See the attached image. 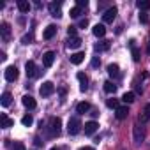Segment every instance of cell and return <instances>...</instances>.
<instances>
[{"mask_svg":"<svg viewBox=\"0 0 150 150\" xmlns=\"http://www.w3.org/2000/svg\"><path fill=\"white\" fill-rule=\"evenodd\" d=\"M81 122H80V118L78 117H72V118H69V124H67V132L69 134H78L80 131H81Z\"/></svg>","mask_w":150,"mask_h":150,"instance_id":"6da1fadb","label":"cell"},{"mask_svg":"<svg viewBox=\"0 0 150 150\" xmlns=\"http://www.w3.org/2000/svg\"><path fill=\"white\" fill-rule=\"evenodd\" d=\"M25 71H27V76H28V78H35V76H39V69H37L35 62H32V60H28V62L25 64Z\"/></svg>","mask_w":150,"mask_h":150,"instance_id":"7a4b0ae2","label":"cell"},{"mask_svg":"<svg viewBox=\"0 0 150 150\" xmlns=\"http://www.w3.org/2000/svg\"><path fill=\"white\" fill-rule=\"evenodd\" d=\"M18 69H16V65H9L7 69H6V72H4V76H6V80L7 81H16L18 80Z\"/></svg>","mask_w":150,"mask_h":150,"instance_id":"3957f363","label":"cell"},{"mask_svg":"<svg viewBox=\"0 0 150 150\" xmlns=\"http://www.w3.org/2000/svg\"><path fill=\"white\" fill-rule=\"evenodd\" d=\"M39 92H41L42 97H48V96H51V94L55 92V85H53L51 81H44V83L41 85V90H39Z\"/></svg>","mask_w":150,"mask_h":150,"instance_id":"277c9868","label":"cell"},{"mask_svg":"<svg viewBox=\"0 0 150 150\" xmlns=\"http://www.w3.org/2000/svg\"><path fill=\"white\" fill-rule=\"evenodd\" d=\"M50 127H51V134H60V129H62V120L58 117H53L50 120Z\"/></svg>","mask_w":150,"mask_h":150,"instance_id":"5b68a950","label":"cell"},{"mask_svg":"<svg viewBox=\"0 0 150 150\" xmlns=\"http://www.w3.org/2000/svg\"><path fill=\"white\" fill-rule=\"evenodd\" d=\"M53 62H55V51H46L42 55V65L48 69V67L53 65Z\"/></svg>","mask_w":150,"mask_h":150,"instance_id":"8992f818","label":"cell"},{"mask_svg":"<svg viewBox=\"0 0 150 150\" xmlns=\"http://www.w3.org/2000/svg\"><path fill=\"white\" fill-rule=\"evenodd\" d=\"M76 78H78V81H80V90L85 92V90L88 88V78H87V74L78 72V74H76Z\"/></svg>","mask_w":150,"mask_h":150,"instance_id":"52a82bcc","label":"cell"},{"mask_svg":"<svg viewBox=\"0 0 150 150\" xmlns=\"http://www.w3.org/2000/svg\"><path fill=\"white\" fill-rule=\"evenodd\" d=\"M115 16H117V7H110V9L103 14V21H104V23H111V21L115 20Z\"/></svg>","mask_w":150,"mask_h":150,"instance_id":"ba28073f","label":"cell"},{"mask_svg":"<svg viewBox=\"0 0 150 150\" xmlns=\"http://www.w3.org/2000/svg\"><path fill=\"white\" fill-rule=\"evenodd\" d=\"M127 115H129V108H127V104H125V106H118V108L115 110V117H117L118 120L127 118Z\"/></svg>","mask_w":150,"mask_h":150,"instance_id":"9c48e42d","label":"cell"},{"mask_svg":"<svg viewBox=\"0 0 150 150\" xmlns=\"http://www.w3.org/2000/svg\"><path fill=\"white\" fill-rule=\"evenodd\" d=\"M97 122H94V120H90V122H87L85 125H83V131H85V134H88V136H92L96 131H97Z\"/></svg>","mask_w":150,"mask_h":150,"instance_id":"30bf717a","label":"cell"},{"mask_svg":"<svg viewBox=\"0 0 150 150\" xmlns=\"http://www.w3.org/2000/svg\"><path fill=\"white\" fill-rule=\"evenodd\" d=\"M132 131H134V143H136V145H139V143L143 141V138H145V132H143V129H141L138 124L134 125V129H132Z\"/></svg>","mask_w":150,"mask_h":150,"instance_id":"8fae6325","label":"cell"},{"mask_svg":"<svg viewBox=\"0 0 150 150\" xmlns=\"http://www.w3.org/2000/svg\"><path fill=\"white\" fill-rule=\"evenodd\" d=\"M83 60H85V53L83 51H76V53L71 55V64H74V65H80Z\"/></svg>","mask_w":150,"mask_h":150,"instance_id":"7c38bea8","label":"cell"},{"mask_svg":"<svg viewBox=\"0 0 150 150\" xmlns=\"http://www.w3.org/2000/svg\"><path fill=\"white\" fill-rule=\"evenodd\" d=\"M60 6H62V2H51L50 4V13H51V16H55V18H60L62 14H60Z\"/></svg>","mask_w":150,"mask_h":150,"instance_id":"4fadbf2b","label":"cell"},{"mask_svg":"<svg viewBox=\"0 0 150 150\" xmlns=\"http://www.w3.org/2000/svg\"><path fill=\"white\" fill-rule=\"evenodd\" d=\"M21 103H23V106L28 108V110H34V108H35V99H34L32 96H23Z\"/></svg>","mask_w":150,"mask_h":150,"instance_id":"5bb4252c","label":"cell"},{"mask_svg":"<svg viewBox=\"0 0 150 150\" xmlns=\"http://www.w3.org/2000/svg\"><path fill=\"white\" fill-rule=\"evenodd\" d=\"M148 120H150V103H148V104L143 108V111L139 113V122H141V124H145V122H148Z\"/></svg>","mask_w":150,"mask_h":150,"instance_id":"9a60e30c","label":"cell"},{"mask_svg":"<svg viewBox=\"0 0 150 150\" xmlns=\"http://www.w3.org/2000/svg\"><path fill=\"white\" fill-rule=\"evenodd\" d=\"M0 122H2V127H4V129H9V127H13V125H14V120H13V118H9L6 113L0 115Z\"/></svg>","mask_w":150,"mask_h":150,"instance_id":"2e32d148","label":"cell"},{"mask_svg":"<svg viewBox=\"0 0 150 150\" xmlns=\"http://www.w3.org/2000/svg\"><path fill=\"white\" fill-rule=\"evenodd\" d=\"M92 32H94V35H96V37H104V35H106V27H104L103 23H101V25L97 23V25L92 28Z\"/></svg>","mask_w":150,"mask_h":150,"instance_id":"e0dca14e","label":"cell"},{"mask_svg":"<svg viewBox=\"0 0 150 150\" xmlns=\"http://www.w3.org/2000/svg\"><path fill=\"white\" fill-rule=\"evenodd\" d=\"M108 74H110L111 78H118V76H120L118 65H117V64H110V65H108Z\"/></svg>","mask_w":150,"mask_h":150,"instance_id":"ac0fdd59","label":"cell"},{"mask_svg":"<svg viewBox=\"0 0 150 150\" xmlns=\"http://www.w3.org/2000/svg\"><path fill=\"white\" fill-rule=\"evenodd\" d=\"M80 46H81V39H80V37H69L67 48H71V50H76V48H80Z\"/></svg>","mask_w":150,"mask_h":150,"instance_id":"d6986e66","label":"cell"},{"mask_svg":"<svg viewBox=\"0 0 150 150\" xmlns=\"http://www.w3.org/2000/svg\"><path fill=\"white\" fill-rule=\"evenodd\" d=\"M55 34H57V27H55V25H50V27H46V30H44L42 37H44V39H51Z\"/></svg>","mask_w":150,"mask_h":150,"instance_id":"ffe728a7","label":"cell"},{"mask_svg":"<svg viewBox=\"0 0 150 150\" xmlns=\"http://www.w3.org/2000/svg\"><path fill=\"white\" fill-rule=\"evenodd\" d=\"M16 6H18L20 13H28V11H30V4L27 2V0H18Z\"/></svg>","mask_w":150,"mask_h":150,"instance_id":"44dd1931","label":"cell"},{"mask_svg":"<svg viewBox=\"0 0 150 150\" xmlns=\"http://www.w3.org/2000/svg\"><path fill=\"white\" fill-rule=\"evenodd\" d=\"M0 34H2V37L4 39H9V34H11V27H9V23H2L0 25Z\"/></svg>","mask_w":150,"mask_h":150,"instance_id":"7402d4cb","label":"cell"},{"mask_svg":"<svg viewBox=\"0 0 150 150\" xmlns=\"http://www.w3.org/2000/svg\"><path fill=\"white\" fill-rule=\"evenodd\" d=\"M129 46H131V50H132V60H134V62H139V55H141V51L134 46V41H131Z\"/></svg>","mask_w":150,"mask_h":150,"instance_id":"603a6c76","label":"cell"},{"mask_svg":"<svg viewBox=\"0 0 150 150\" xmlns=\"http://www.w3.org/2000/svg\"><path fill=\"white\" fill-rule=\"evenodd\" d=\"M88 110H90V104H88V103H85V101H83V103H78V106H76V111H78L80 115L87 113Z\"/></svg>","mask_w":150,"mask_h":150,"instance_id":"cb8c5ba5","label":"cell"},{"mask_svg":"<svg viewBox=\"0 0 150 150\" xmlns=\"http://www.w3.org/2000/svg\"><path fill=\"white\" fill-rule=\"evenodd\" d=\"M104 92L106 94H115L117 92V85H113V81H104Z\"/></svg>","mask_w":150,"mask_h":150,"instance_id":"d4e9b609","label":"cell"},{"mask_svg":"<svg viewBox=\"0 0 150 150\" xmlns=\"http://www.w3.org/2000/svg\"><path fill=\"white\" fill-rule=\"evenodd\" d=\"M134 97H136L134 92H125V94L122 96V101H124L125 104H131V103H134Z\"/></svg>","mask_w":150,"mask_h":150,"instance_id":"484cf974","label":"cell"},{"mask_svg":"<svg viewBox=\"0 0 150 150\" xmlns=\"http://www.w3.org/2000/svg\"><path fill=\"white\" fill-rule=\"evenodd\" d=\"M11 99H13V96H11L9 92H4V94H2V99H0V103H2V106H9V104H11Z\"/></svg>","mask_w":150,"mask_h":150,"instance_id":"4316f807","label":"cell"},{"mask_svg":"<svg viewBox=\"0 0 150 150\" xmlns=\"http://www.w3.org/2000/svg\"><path fill=\"white\" fill-rule=\"evenodd\" d=\"M110 48V41H101L96 44V51H106Z\"/></svg>","mask_w":150,"mask_h":150,"instance_id":"83f0119b","label":"cell"},{"mask_svg":"<svg viewBox=\"0 0 150 150\" xmlns=\"http://www.w3.org/2000/svg\"><path fill=\"white\" fill-rule=\"evenodd\" d=\"M21 124H23L25 127H30V125L34 124V117H32V115H25V117L21 118Z\"/></svg>","mask_w":150,"mask_h":150,"instance_id":"f1b7e54d","label":"cell"},{"mask_svg":"<svg viewBox=\"0 0 150 150\" xmlns=\"http://www.w3.org/2000/svg\"><path fill=\"white\" fill-rule=\"evenodd\" d=\"M136 6L139 7V9H150V2H148V0H139V2H136Z\"/></svg>","mask_w":150,"mask_h":150,"instance_id":"f546056e","label":"cell"},{"mask_svg":"<svg viewBox=\"0 0 150 150\" xmlns=\"http://www.w3.org/2000/svg\"><path fill=\"white\" fill-rule=\"evenodd\" d=\"M69 14H71V18H78V16L81 14V7H78V6H76V7H72Z\"/></svg>","mask_w":150,"mask_h":150,"instance_id":"4dcf8cb0","label":"cell"},{"mask_svg":"<svg viewBox=\"0 0 150 150\" xmlns=\"http://www.w3.org/2000/svg\"><path fill=\"white\" fill-rule=\"evenodd\" d=\"M106 106H108V108H113V110H117V108H118V101L111 97V99H108V101H106Z\"/></svg>","mask_w":150,"mask_h":150,"instance_id":"1f68e13d","label":"cell"},{"mask_svg":"<svg viewBox=\"0 0 150 150\" xmlns=\"http://www.w3.org/2000/svg\"><path fill=\"white\" fill-rule=\"evenodd\" d=\"M13 150H27V148H25V145H23L21 141H14V145H13Z\"/></svg>","mask_w":150,"mask_h":150,"instance_id":"d6a6232c","label":"cell"},{"mask_svg":"<svg viewBox=\"0 0 150 150\" xmlns=\"http://www.w3.org/2000/svg\"><path fill=\"white\" fill-rule=\"evenodd\" d=\"M32 39H34V37H32V34H27V35H23L21 42H23V44H30V42H32Z\"/></svg>","mask_w":150,"mask_h":150,"instance_id":"836d02e7","label":"cell"},{"mask_svg":"<svg viewBox=\"0 0 150 150\" xmlns=\"http://www.w3.org/2000/svg\"><path fill=\"white\" fill-rule=\"evenodd\" d=\"M67 34H69V37H76V27H69Z\"/></svg>","mask_w":150,"mask_h":150,"instance_id":"e575fe53","label":"cell"},{"mask_svg":"<svg viewBox=\"0 0 150 150\" xmlns=\"http://www.w3.org/2000/svg\"><path fill=\"white\" fill-rule=\"evenodd\" d=\"M139 21H141V23H148V16H146L145 13H141V14H139Z\"/></svg>","mask_w":150,"mask_h":150,"instance_id":"d590c367","label":"cell"},{"mask_svg":"<svg viewBox=\"0 0 150 150\" xmlns=\"http://www.w3.org/2000/svg\"><path fill=\"white\" fill-rule=\"evenodd\" d=\"M76 6L83 9V7H87V6H88V2H87V0H78V4H76Z\"/></svg>","mask_w":150,"mask_h":150,"instance_id":"8d00e7d4","label":"cell"},{"mask_svg":"<svg viewBox=\"0 0 150 150\" xmlns=\"http://www.w3.org/2000/svg\"><path fill=\"white\" fill-rule=\"evenodd\" d=\"M99 64H101V60H99L97 57H94V58H92V67H97Z\"/></svg>","mask_w":150,"mask_h":150,"instance_id":"74e56055","label":"cell"},{"mask_svg":"<svg viewBox=\"0 0 150 150\" xmlns=\"http://www.w3.org/2000/svg\"><path fill=\"white\" fill-rule=\"evenodd\" d=\"M80 27H81V28L88 27V20H81V21H80Z\"/></svg>","mask_w":150,"mask_h":150,"instance_id":"f35d334b","label":"cell"},{"mask_svg":"<svg viewBox=\"0 0 150 150\" xmlns=\"http://www.w3.org/2000/svg\"><path fill=\"white\" fill-rule=\"evenodd\" d=\"M80 150H94V148H92V146H81Z\"/></svg>","mask_w":150,"mask_h":150,"instance_id":"ab89813d","label":"cell"},{"mask_svg":"<svg viewBox=\"0 0 150 150\" xmlns=\"http://www.w3.org/2000/svg\"><path fill=\"white\" fill-rule=\"evenodd\" d=\"M146 53L150 55V37H148V48H146Z\"/></svg>","mask_w":150,"mask_h":150,"instance_id":"60d3db41","label":"cell"},{"mask_svg":"<svg viewBox=\"0 0 150 150\" xmlns=\"http://www.w3.org/2000/svg\"><path fill=\"white\" fill-rule=\"evenodd\" d=\"M51 150H62V148H58V146H53V148H51Z\"/></svg>","mask_w":150,"mask_h":150,"instance_id":"b9f144b4","label":"cell"}]
</instances>
